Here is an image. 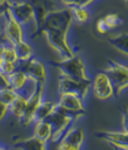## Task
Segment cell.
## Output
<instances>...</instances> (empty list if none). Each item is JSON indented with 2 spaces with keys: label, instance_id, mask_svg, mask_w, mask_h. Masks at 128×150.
<instances>
[{
  "label": "cell",
  "instance_id": "6da1fadb",
  "mask_svg": "<svg viewBox=\"0 0 128 150\" xmlns=\"http://www.w3.org/2000/svg\"><path fill=\"white\" fill-rule=\"evenodd\" d=\"M79 117H81V115L68 112L57 105L56 108L54 110V112L45 119L50 122V125L52 127V136H51L50 142L57 144L59 142V140L62 139V136L64 135V133L72 125H75V122Z\"/></svg>",
  "mask_w": 128,
  "mask_h": 150
},
{
  "label": "cell",
  "instance_id": "7a4b0ae2",
  "mask_svg": "<svg viewBox=\"0 0 128 150\" xmlns=\"http://www.w3.org/2000/svg\"><path fill=\"white\" fill-rule=\"evenodd\" d=\"M72 14L71 8L66 7L59 11L49 12L43 22V29L45 30H55L63 34H68L71 25H72Z\"/></svg>",
  "mask_w": 128,
  "mask_h": 150
},
{
  "label": "cell",
  "instance_id": "3957f363",
  "mask_svg": "<svg viewBox=\"0 0 128 150\" xmlns=\"http://www.w3.org/2000/svg\"><path fill=\"white\" fill-rule=\"evenodd\" d=\"M105 72L113 85L115 97L120 96L128 88V65L111 59L105 69Z\"/></svg>",
  "mask_w": 128,
  "mask_h": 150
},
{
  "label": "cell",
  "instance_id": "277c9868",
  "mask_svg": "<svg viewBox=\"0 0 128 150\" xmlns=\"http://www.w3.org/2000/svg\"><path fill=\"white\" fill-rule=\"evenodd\" d=\"M57 69L61 75L66 76L72 79H77V80L90 79L87 75L85 63L82 59V57L77 54H75L69 58L61 59L57 63Z\"/></svg>",
  "mask_w": 128,
  "mask_h": 150
},
{
  "label": "cell",
  "instance_id": "5b68a950",
  "mask_svg": "<svg viewBox=\"0 0 128 150\" xmlns=\"http://www.w3.org/2000/svg\"><path fill=\"white\" fill-rule=\"evenodd\" d=\"M59 92L74 93L85 100L91 92V79L77 80L61 75L58 78V93Z\"/></svg>",
  "mask_w": 128,
  "mask_h": 150
},
{
  "label": "cell",
  "instance_id": "8992f818",
  "mask_svg": "<svg viewBox=\"0 0 128 150\" xmlns=\"http://www.w3.org/2000/svg\"><path fill=\"white\" fill-rule=\"evenodd\" d=\"M91 92L93 97L98 100H110L114 96V88L113 85L106 75V72H98L91 80Z\"/></svg>",
  "mask_w": 128,
  "mask_h": 150
},
{
  "label": "cell",
  "instance_id": "52a82bcc",
  "mask_svg": "<svg viewBox=\"0 0 128 150\" xmlns=\"http://www.w3.org/2000/svg\"><path fill=\"white\" fill-rule=\"evenodd\" d=\"M4 27H2V33L6 42L15 45L19 42L25 40V32H23V26L19 23L13 15L11 14L8 7L6 12L4 13Z\"/></svg>",
  "mask_w": 128,
  "mask_h": 150
},
{
  "label": "cell",
  "instance_id": "ba28073f",
  "mask_svg": "<svg viewBox=\"0 0 128 150\" xmlns=\"http://www.w3.org/2000/svg\"><path fill=\"white\" fill-rule=\"evenodd\" d=\"M85 142V132L82 127L72 125L57 143L59 150H79Z\"/></svg>",
  "mask_w": 128,
  "mask_h": 150
},
{
  "label": "cell",
  "instance_id": "9c48e42d",
  "mask_svg": "<svg viewBox=\"0 0 128 150\" xmlns=\"http://www.w3.org/2000/svg\"><path fill=\"white\" fill-rule=\"evenodd\" d=\"M57 105L62 107L63 110L68 111L74 114H78L81 116L85 115V106H84V99H82L79 96L74 93H65L59 92L58 93V100Z\"/></svg>",
  "mask_w": 128,
  "mask_h": 150
},
{
  "label": "cell",
  "instance_id": "30bf717a",
  "mask_svg": "<svg viewBox=\"0 0 128 150\" xmlns=\"http://www.w3.org/2000/svg\"><path fill=\"white\" fill-rule=\"evenodd\" d=\"M18 68L23 70L27 75L34 79H36L39 83H45L47 79V68L41 59L30 57L27 61H22L18 63Z\"/></svg>",
  "mask_w": 128,
  "mask_h": 150
},
{
  "label": "cell",
  "instance_id": "8fae6325",
  "mask_svg": "<svg viewBox=\"0 0 128 150\" xmlns=\"http://www.w3.org/2000/svg\"><path fill=\"white\" fill-rule=\"evenodd\" d=\"M8 9L13 15V18L22 26H26L30 21H34V12L30 2H12L11 1Z\"/></svg>",
  "mask_w": 128,
  "mask_h": 150
},
{
  "label": "cell",
  "instance_id": "7c38bea8",
  "mask_svg": "<svg viewBox=\"0 0 128 150\" xmlns=\"http://www.w3.org/2000/svg\"><path fill=\"white\" fill-rule=\"evenodd\" d=\"M98 137L107 141L111 146H113L117 149L128 150V134L124 130L120 132H100L95 134Z\"/></svg>",
  "mask_w": 128,
  "mask_h": 150
},
{
  "label": "cell",
  "instance_id": "4fadbf2b",
  "mask_svg": "<svg viewBox=\"0 0 128 150\" xmlns=\"http://www.w3.org/2000/svg\"><path fill=\"white\" fill-rule=\"evenodd\" d=\"M33 136L37 137L43 142L49 143L52 136V127L48 120H41L34 122V129H33Z\"/></svg>",
  "mask_w": 128,
  "mask_h": 150
},
{
  "label": "cell",
  "instance_id": "5bb4252c",
  "mask_svg": "<svg viewBox=\"0 0 128 150\" xmlns=\"http://www.w3.org/2000/svg\"><path fill=\"white\" fill-rule=\"evenodd\" d=\"M26 110H27V98L18 93L15 99L8 105V114H11L18 120H21L26 114Z\"/></svg>",
  "mask_w": 128,
  "mask_h": 150
},
{
  "label": "cell",
  "instance_id": "9a60e30c",
  "mask_svg": "<svg viewBox=\"0 0 128 150\" xmlns=\"http://www.w3.org/2000/svg\"><path fill=\"white\" fill-rule=\"evenodd\" d=\"M57 106V101H52V100H45L43 99L40 103V105L37 106V108L35 110L34 115H33V123L36 121H41L45 120L51 113L54 112V110Z\"/></svg>",
  "mask_w": 128,
  "mask_h": 150
},
{
  "label": "cell",
  "instance_id": "2e32d148",
  "mask_svg": "<svg viewBox=\"0 0 128 150\" xmlns=\"http://www.w3.org/2000/svg\"><path fill=\"white\" fill-rule=\"evenodd\" d=\"M28 77L29 76L27 75L23 70L21 69H16L15 71H13L11 75L7 76V80H8V86L14 90L15 92H20V90L25 86L26 81L28 80Z\"/></svg>",
  "mask_w": 128,
  "mask_h": 150
},
{
  "label": "cell",
  "instance_id": "e0dca14e",
  "mask_svg": "<svg viewBox=\"0 0 128 150\" xmlns=\"http://www.w3.org/2000/svg\"><path fill=\"white\" fill-rule=\"evenodd\" d=\"M14 47H15V50H16V54H18L19 62L27 61V59H29L30 57H33V48L30 47V44H29L26 40L19 42V43L15 44Z\"/></svg>",
  "mask_w": 128,
  "mask_h": 150
},
{
  "label": "cell",
  "instance_id": "ac0fdd59",
  "mask_svg": "<svg viewBox=\"0 0 128 150\" xmlns=\"http://www.w3.org/2000/svg\"><path fill=\"white\" fill-rule=\"evenodd\" d=\"M108 42L120 52L128 55V33H121L114 38H111Z\"/></svg>",
  "mask_w": 128,
  "mask_h": 150
},
{
  "label": "cell",
  "instance_id": "d6986e66",
  "mask_svg": "<svg viewBox=\"0 0 128 150\" xmlns=\"http://www.w3.org/2000/svg\"><path fill=\"white\" fill-rule=\"evenodd\" d=\"M71 14H72L74 22L79 23V25L86 23L90 20V12H88L87 7H84V6L72 7L71 8Z\"/></svg>",
  "mask_w": 128,
  "mask_h": 150
},
{
  "label": "cell",
  "instance_id": "ffe728a7",
  "mask_svg": "<svg viewBox=\"0 0 128 150\" xmlns=\"http://www.w3.org/2000/svg\"><path fill=\"white\" fill-rule=\"evenodd\" d=\"M18 147H21L22 149H33V150H39V149H47L48 148V143L43 142L41 140H39L35 136H32L30 139H27L20 143H18Z\"/></svg>",
  "mask_w": 128,
  "mask_h": 150
},
{
  "label": "cell",
  "instance_id": "44dd1931",
  "mask_svg": "<svg viewBox=\"0 0 128 150\" xmlns=\"http://www.w3.org/2000/svg\"><path fill=\"white\" fill-rule=\"evenodd\" d=\"M2 59L4 61H8L12 63L18 64L19 63V58H18V54L15 50V47L8 42H5L4 45V50H2Z\"/></svg>",
  "mask_w": 128,
  "mask_h": 150
},
{
  "label": "cell",
  "instance_id": "7402d4cb",
  "mask_svg": "<svg viewBox=\"0 0 128 150\" xmlns=\"http://www.w3.org/2000/svg\"><path fill=\"white\" fill-rule=\"evenodd\" d=\"M16 96H18V92H15L14 90H12L11 87L5 88V90H1L0 91V101H2L5 105L8 106L15 99Z\"/></svg>",
  "mask_w": 128,
  "mask_h": 150
},
{
  "label": "cell",
  "instance_id": "603a6c76",
  "mask_svg": "<svg viewBox=\"0 0 128 150\" xmlns=\"http://www.w3.org/2000/svg\"><path fill=\"white\" fill-rule=\"evenodd\" d=\"M104 19H105L107 26L110 27V29L117 28V27H119L120 25L124 23V21H122V20L120 19V16L117 15V14H107L106 16H104Z\"/></svg>",
  "mask_w": 128,
  "mask_h": 150
},
{
  "label": "cell",
  "instance_id": "cb8c5ba5",
  "mask_svg": "<svg viewBox=\"0 0 128 150\" xmlns=\"http://www.w3.org/2000/svg\"><path fill=\"white\" fill-rule=\"evenodd\" d=\"M65 7L72 8V7H78V6H84L87 7L88 5H91L94 0H59Z\"/></svg>",
  "mask_w": 128,
  "mask_h": 150
},
{
  "label": "cell",
  "instance_id": "d4e9b609",
  "mask_svg": "<svg viewBox=\"0 0 128 150\" xmlns=\"http://www.w3.org/2000/svg\"><path fill=\"white\" fill-rule=\"evenodd\" d=\"M16 69H18V64L12 63V62H8V61H4L2 59V62L0 64V74H2V75L5 76L11 75Z\"/></svg>",
  "mask_w": 128,
  "mask_h": 150
},
{
  "label": "cell",
  "instance_id": "484cf974",
  "mask_svg": "<svg viewBox=\"0 0 128 150\" xmlns=\"http://www.w3.org/2000/svg\"><path fill=\"white\" fill-rule=\"evenodd\" d=\"M97 30L100 33V34H106L108 30H110V27L107 26V23H106V21H105V19L104 18H101V19H99L98 21H97Z\"/></svg>",
  "mask_w": 128,
  "mask_h": 150
},
{
  "label": "cell",
  "instance_id": "4316f807",
  "mask_svg": "<svg viewBox=\"0 0 128 150\" xmlns=\"http://www.w3.org/2000/svg\"><path fill=\"white\" fill-rule=\"evenodd\" d=\"M8 80H7V76L0 74V91L1 90H5V88H8Z\"/></svg>",
  "mask_w": 128,
  "mask_h": 150
},
{
  "label": "cell",
  "instance_id": "83f0119b",
  "mask_svg": "<svg viewBox=\"0 0 128 150\" xmlns=\"http://www.w3.org/2000/svg\"><path fill=\"white\" fill-rule=\"evenodd\" d=\"M8 114V106L5 105L2 101H0V121Z\"/></svg>",
  "mask_w": 128,
  "mask_h": 150
},
{
  "label": "cell",
  "instance_id": "f1b7e54d",
  "mask_svg": "<svg viewBox=\"0 0 128 150\" xmlns=\"http://www.w3.org/2000/svg\"><path fill=\"white\" fill-rule=\"evenodd\" d=\"M122 130L128 134V110L122 114Z\"/></svg>",
  "mask_w": 128,
  "mask_h": 150
},
{
  "label": "cell",
  "instance_id": "f546056e",
  "mask_svg": "<svg viewBox=\"0 0 128 150\" xmlns=\"http://www.w3.org/2000/svg\"><path fill=\"white\" fill-rule=\"evenodd\" d=\"M11 0H0V7H8Z\"/></svg>",
  "mask_w": 128,
  "mask_h": 150
},
{
  "label": "cell",
  "instance_id": "4dcf8cb0",
  "mask_svg": "<svg viewBox=\"0 0 128 150\" xmlns=\"http://www.w3.org/2000/svg\"><path fill=\"white\" fill-rule=\"evenodd\" d=\"M0 149H1V148H0Z\"/></svg>",
  "mask_w": 128,
  "mask_h": 150
}]
</instances>
